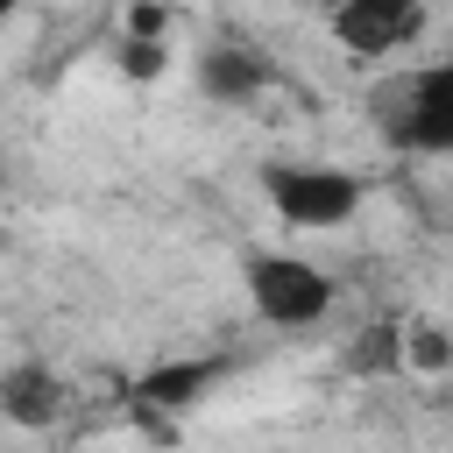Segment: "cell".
Wrapping results in <instances>:
<instances>
[{
	"mask_svg": "<svg viewBox=\"0 0 453 453\" xmlns=\"http://www.w3.org/2000/svg\"><path fill=\"white\" fill-rule=\"evenodd\" d=\"M432 28L425 0H333V42L354 57H403Z\"/></svg>",
	"mask_w": 453,
	"mask_h": 453,
	"instance_id": "4",
	"label": "cell"
},
{
	"mask_svg": "<svg viewBox=\"0 0 453 453\" xmlns=\"http://www.w3.org/2000/svg\"><path fill=\"white\" fill-rule=\"evenodd\" d=\"M127 35H170V7L134 0V7H127Z\"/></svg>",
	"mask_w": 453,
	"mask_h": 453,
	"instance_id": "11",
	"label": "cell"
},
{
	"mask_svg": "<svg viewBox=\"0 0 453 453\" xmlns=\"http://www.w3.org/2000/svg\"><path fill=\"white\" fill-rule=\"evenodd\" d=\"M120 71L134 78V85H149V78H163L170 71V35H120Z\"/></svg>",
	"mask_w": 453,
	"mask_h": 453,
	"instance_id": "8",
	"label": "cell"
},
{
	"mask_svg": "<svg viewBox=\"0 0 453 453\" xmlns=\"http://www.w3.org/2000/svg\"><path fill=\"white\" fill-rule=\"evenodd\" d=\"M262 198L283 212V226H340L361 205V177L333 163H269Z\"/></svg>",
	"mask_w": 453,
	"mask_h": 453,
	"instance_id": "3",
	"label": "cell"
},
{
	"mask_svg": "<svg viewBox=\"0 0 453 453\" xmlns=\"http://www.w3.org/2000/svg\"><path fill=\"white\" fill-rule=\"evenodd\" d=\"M403 361V326H375L361 333V347L347 354V368H396Z\"/></svg>",
	"mask_w": 453,
	"mask_h": 453,
	"instance_id": "10",
	"label": "cell"
},
{
	"mask_svg": "<svg viewBox=\"0 0 453 453\" xmlns=\"http://www.w3.org/2000/svg\"><path fill=\"white\" fill-rule=\"evenodd\" d=\"M368 120L411 156H453V57L411 64L368 85Z\"/></svg>",
	"mask_w": 453,
	"mask_h": 453,
	"instance_id": "1",
	"label": "cell"
},
{
	"mask_svg": "<svg viewBox=\"0 0 453 453\" xmlns=\"http://www.w3.org/2000/svg\"><path fill=\"white\" fill-rule=\"evenodd\" d=\"M241 283H248V304H255L269 326H283V333H304V326H319V319L333 311V276H326L319 262L290 255V248L248 255Z\"/></svg>",
	"mask_w": 453,
	"mask_h": 453,
	"instance_id": "2",
	"label": "cell"
},
{
	"mask_svg": "<svg viewBox=\"0 0 453 453\" xmlns=\"http://www.w3.org/2000/svg\"><path fill=\"white\" fill-rule=\"evenodd\" d=\"M219 368L226 361H170V368H149L142 382H134V403H156V411H184V403H198L212 382H219Z\"/></svg>",
	"mask_w": 453,
	"mask_h": 453,
	"instance_id": "6",
	"label": "cell"
},
{
	"mask_svg": "<svg viewBox=\"0 0 453 453\" xmlns=\"http://www.w3.org/2000/svg\"><path fill=\"white\" fill-rule=\"evenodd\" d=\"M198 85H205L212 99H226V106H241V99H255V92L269 85V64H262L255 50H234V42H212V50L198 57Z\"/></svg>",
	"mask_w": 453,
	"mask_h": 453,
	"instance_id": "5",
	"label": "cell"
},
{
	"mask_svg": "<svg viewBox=\"0 0 453 453\" xmlns=\"http://www.w3.org/2000/svg\"><path fill=\"white\" fill-rule=\"evenodd\" d=\"M14 7H21V0H0V21H7V14H14Z\"/></svg>",
	"mask_w": 453,
	"mask_h": 453,
	"instance_id": "12",
	"label": "cell"
},
{
	"mask_svg": "<svg viewBox=\"0 0 453 453\" xmlns=\"http://www.w3.org/2000/svg\"><path fill=\"white\" fill-rule=\"evenodd\" d=\"M0 411L21 418V425H50V418H57V382H50L42 368H14V375L0 382Z\"/></svg>",
	"mask_w": 453,
	"mask_h": 453,
	"instance_id": "7",
	"label": "cell"
},
{
	"mask_svg": "<svg viewBox=\"0 0 453 453\" xmlns=\"http://www.w3.org/2000/svg\"><path fill=\"white\" fill-rule=\"evenodd\" d=\"M403 361H411V368H425V375H439V368L453 361V340H446L432 319H418V326H403Z\"/></svg>",
	"mask_w": 453,
	"mask_h": 453,
	"instance_id": "9",
	"label": "cell"
}]
</instances>
